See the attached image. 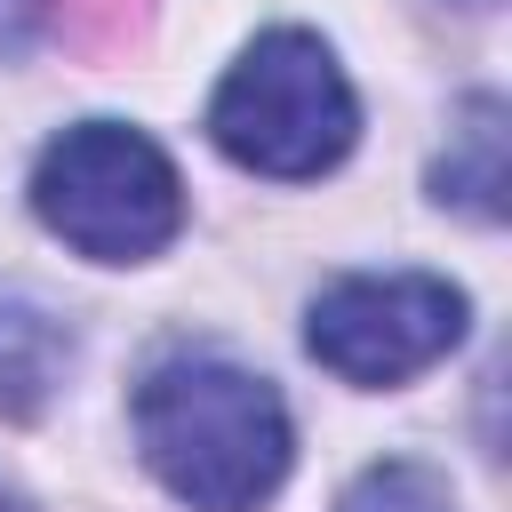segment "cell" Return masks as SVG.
<instances>
[{"label":"cell","mask_w":512,"mask_h":512,"mask_svg":"<svg viewBox=\"0 0 512 512\" xmlns=\"http://www.w3.org/2000/svg\"><path fill=\"white\" fill-rule=\"evenodd\" d=\"M504 192H512V112H504V96L480 88L456 104L448 152L432 160V200L464 208L480 224H504Z\"/></svg>","instance_id":"cell-5"},{"label":"cell","mask_w":512,"mask_h":512,"mask_svg":"<svg viewBox=\"0 0 512 512\" xmlns=\"http://www.w3.org/2000/svg\"><path fill=\"white\" fill-rule=\"evenodd\" d=\"M136 448L152 480L192 504V512H256L288 480V408L272 376L216 360V352H176L136 384Z\"/></svg>","instance_id":"cell-1"},{"label":"cell","mask_w":512,"mask_h":512,"mask_svg":"<svg viewBox=\"0 0 512 512\" xmlns=\"http://www.w3.org/2000/svg\"><path fill=\"white\" fill-rule=\"evenodd\" d=\"M304 344L344 384H368V392L408 384L464 344V288L432 272H344L312 296Z\"/></svg>","instance_id":"cell-4"},{"label":"cell","mask_w":512,"mask_h":512,"mask_svg":"<svg viewBox=\"0 0 512 512\" xmlns=\"http://www.w3.org/2000/svg\"><path fill=\"white\" fill-rule=\"evenodd\" d=\"M208 136L224 160H240L248 176H272V184H304V176H328L352 136H360V96L344 80V64L328 56L320 32H256L232 72L216 80L208 96Z\"/></svg>","instance_id":"cell-2"},{"label":"cell","mask_w":512,"mask_h":512,"mask_svg":"<svg viewBox=\"0 0 512 512\" xmlns=\"http://www.w3.org/2000/svg\"><path fill=\"white\" fill-rule=\"evenodd\" d=\"M0 512H32V504H24V496H16V488H0Z\"/></svg>","instance_id":"cell-9"},{"label":"cell","mask_w":512,"mask_h":512,"mask_svg":"<svg viewBox=\"0 0 512 512\" xmlns=\"http://www.w3.org/2000/svg\"><path fill=\"white\" fill-rule=\"evenodd\" d=\"M336 512H456V496H448V480H440L432 464L392 456V464H368V472L336 496Z\"/></svg>","instance_id":"cell-7"},{"label":"cell","mask_w":512,"mask_h":512,"mask_svg":"<svg viewBox=\"0 0 512 512\" xmlns=\"http://www.w3.org/2000/svg\"><path fill=\"white\" fill-rule=\"evenodd\" d=\"M456 8H496V0H456Z\"/></svg>","instance_id":"cell-10"},{"label":"cell","mask_w":512,"mask_h":512,"mask_svg":"<svg viewBox=\"0 0 512 512\" xmlns=\"http://www.w3.org/2000/svg\"><path fill=\"white\" fill-rule=\"evenodd\" d=\"M32 16L64 48H112L144 24V0H32Z\"/></svg>","instance_id":"cell-8"},{"label":"cell","mask_w":512,"mask_h":512,"mask_svg":"<svg viewBox=\"0 0 512 512\" xmlns=\"http://www.w3.org/2000/svg\"><path fill=\"white\" fill-rule=\"evenodd\" d=\"M32 216L88 264H144L184 232V184L144 128L80 120L40 152Z\"/></svg>","instance_id":"cell-3"},{"label":"cell","mask_w":512,"mask_h":512,"mask_svg":"<svg viewBox=\"0 0 512 512\" xmlns=\"http://www.w3.org/2000/svg\"><path fill=\"white\" fill-rule=\"evenodd\" d=\"M72 376V328L24 296V288H0V424H32Z\"/></svg>","instance_id":"cell-6"}]
</instances>
